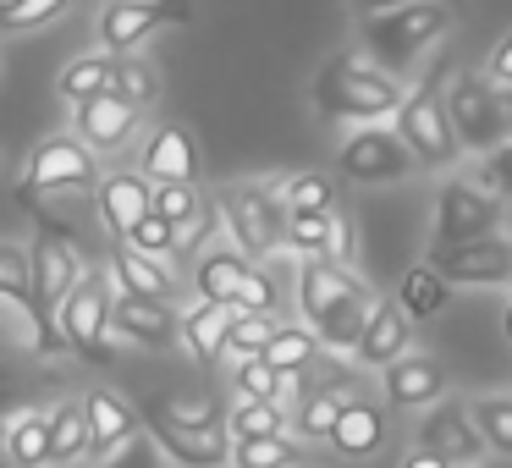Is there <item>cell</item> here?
<instances>
[{
  "label": "cell",
  "mask_w": 512,
  "mask_h": 468,
  "mask_svg": "<svg viewBox=\"0 0 512 468\" xmlns=\"http://www.w3.org/2000/svg\"><path fill=\"white\" fill-rule=\"evenodd\" d=\"M232 397H259V402H287V375L265 353L237 358L232 364Z\"/></svg>",
  "instance_id": "cell-35"
},
{
  "label": "cell",
  "mask_w": 512,
  "mask_h": 468,
  "mask_svg": "<svg viewBox=\"0 0 512 468\" xmlns=\"http://www.w3.org/2000/svg\"><path fill=\"white\" fill-rule=\"evenodd\" d=\"M138 127H144V105H138L133 94H122V89H105V94H94V100L72 105V133H78L94 155L127 149L138 138Z\"/></svg>",
  "instance_id": "cell-14"
},
{
  "label": "cell",
  "mask_w": 512,
  "mask_h": 468,
  "mask_svg": "<svg viewBox=\"0 0 512 468\" xmlns=\"http://www.w3.org/2000/svg\"><path fill=\"white\" fill-rule=\"evenodd\" d=\"M325 353V342L314 336V325L303 320V325H281L276 331V342L265 347V358L281 369V375H298V369H314V358Z\"/></svg>",
  "instance_id": "cell-34"
},
{
  "label": "cell",
  "mask_w": 512,
  "mask_h": 468,
  "mask_svg": "<svg viewBox=\"0 0 512 468\" xmlns=\"http://www.w3.org/2000/svg\"><path fill=\"white\" fill-rule=\"evenodd\" d=\"M298 314L314 325L325 353H353L364 336L375 298L342 259H303L298 265Z\"/></svg>",
  "instance_id": "cell-1"
},
{
  "label": "cell",
  "mask_w": 512,
  "mask_h": 468,
  "mask_svg": "<svg viewBox=\"0 0 512 468\" xmlns=\"http://www.w3.org/2000/svg\"><path fill=\"white\" fill-rule=\"evenodd\" d=\"M474 424L479 435H485V446L496 457H512V397L501 391V397H479L474 402Z\"/></svg>",
  "instance_id": "cell-41"
},
{
  "label": "cell",
  "mask_w": 512,
  "mask_h": 468,
  "mask_svg": "<svg viewBox=\"0 0 512 468\" xmlns=\"http://www.w3.org/2000/svg\"><path fill=\"white\" fill-rule=\"evenodd\" d=\"M138 171L149 182H199V144H193V133L177 122L155 127L144 155H138Z\"/></svg>",
  "instance_id": "cell-23"
},
{
  "label": "cell",
  "mask_w": 512,
  "mask_h": 468,
  "mask_svg": "<svg viewBox=\"0 0 512 468\" xmlns=\"http://www.w3.org/2000/svg\"><path fill=\"white\" fill-rule=\"evenodd\" d=\"M0 298H17L34 314V254L17 243H0Z\"/></svg>",
  "instance_id": "cell-40"
},
{
  "label": "cell",
  "mask_w": 512,
  "mask_h": 468,
  "mask_svg": "<svg viewBox=\"0 0 512 468\" xmlns=\"http://www.w3.org/2000/svg\"><path fill=\"white\" fill-rule=\"evenodd\" d=\"M215 232H226V221H221V204H215V199H204V210L193 215V221H182V254H193V259H199L204 248L215 243Z\"/></svg>",
  "instance_id": "cell-45"
},
{
  "label": "cell",
  "mask_w": 512,
  "mask_h": 468,
  "mask_svg": "<svg viewBox=\"0 0 512 468\" xmlns=\"http://www.w3.org/2000/svg\"><path fill=\"white\" fill-rule=\"evenodd\" d=\"M353 397V391H336V386H320V380H309V391L298 397V408H292V430L303 435V441H331L336 430V413H342V402Z\"/></svg>",
  "instance_id": "cell-29"
},
{
  "label": "cell",
  "mask_w": 512,
  "mask_h": 468,
  "mask_svg": "<svg viewBox=\"0 0 512 468\" xmlns=\"http://www.w3.org/2000/svg\"><path fill=\"white\" fill-rule=\"evenodd\" d=\"M397 468H452V463H446L441 452H430V446H419V441H413L408 452H402V463H397Z\"/></svg>",
  "instance_id": "cell-51"
},
{
  "label": "cell",
  "mask_w": 512,
  "mask_h": 468,
  "mask_svg": "<svg viewBox=\"0 0 512 468\" xmlns=\"http://www.w3.org/2000/svg\"><path fill=\"white\" fill-rule=\"evenodd\" d=\"M232 468H303V446L292 435H254L232 446Z\"/></svg>",
  "instance_id": "cell-36"
},
{
  "label": "cell",
  "mask_w": 512,
  "mask_h": 468,
  "mask_svg": "<svg viewBox=\"0 0 512 468\" xmlns=\"http://www.w3.org/2000/svg\"><path fill=\"white\" fill-rule=\"evenodd\" d=\"M391 127L408 138V149L419 155L424 171H452L457 166V149H463V144H457V127H452V111H446L441 78H424L419 89L397 105Z\"/></svg>",
  "instance_id": "cell-8"
},
{
  "label": "cell",
  "mask_w": 512,
  "mask_h": 468,
  "mask_svg": "<svg viewBox=\"0 0 512 468\" xmlns=\"http://www.w3.org/2000/svg\"><path fill=\"white\" fill-rule=\"evenodd\" d=\"M111 276H116V292H144V298H177V270L166 259L144 254L133 243H116L111 248Z\"/></svg>",
  "instance_id": "cell-25"
},
{
  "label": "cell",
  "mask_w": 512,
  "mask_h": 468,
  "mask_svg": "<svg viewBox=\"0 0 512 468\" xmlns=\"http://www.w3.org/2000/svg\"><path fill=\"white\" fill-rule=\"evenodd\" d=\"M122 83V56L116 50H100V56H78L67 72H61V100L78 105V100H94V94L116 89Z\"/></svg>",
  "instance_id": "cell-30"
},
{
  "label": "cell",
  "mask_w": 512,
  "mask_h": 468,
  "mask_svg": "<svg viewBox=\"0 0 512 468\" xmlns=\"http://www.w3.org/2000/svg\"><path fill=\"white\" fill-rule=\"evenodd\" d=\"M100 188V160L78 133H56L34 144L23 166V199H45V193H89Z\"/></svg>",
  "instance_id": "cell-11"
},
{
  "label": "cell",
  "mask_w": 512,
  "mask_h": 468,
  "mask_svg": "<svg viewBox=\"0 0 512 468\" xmlns=\"http://www.w3.org/2000/svg\"><path fill=\"white\" fill-rule=\"evenodd\" d=\"M72 0H0V28L6 34H28V28H45L67 12Z\"/></svg>",
  "instance_id": "cell-43"
},
{
  "label": "cell",
  "mask_w": 512,
  "mask_h": 468,
  "mask_svg": "<svg viewBox=\"0 0 512 468\" xmlns=\"http://www.w3.org/2000/svg\"><path fill=\"white\" fill-rule=\"evenodd\" d=\"M336 171L358 188H380V182H402L408 171H419V155L408 149V138L386 122H364L358 133L342 138L336 149Z\"/></svg>",
  "instance_id": "cell-10"
},
{
  "label": "cell",
  "mask_w": 512,
  "mask_h": 468,
  "mask_svg": "<svg viewBox=\"0 0 512 468\" xmlns=\"http://www.w3.org/2000/svg\"><path fill=\"white\" fill-rule=\"evenodd\" d=\"M116 336L133 347H177L182 342V314L171 309V298H144V292H116L111 314Z\"/></svg>",
  "instance_id": "cell-17"
},
{
  "label": "cell",
  "mask_w": 512,
  "mask_h": 468,
  "mask_svg": "<svg viewBox=\"0 0 512 468\" xmlns=\"http://www.w3.org/2000/svg\"><path fill=\"white\" fill-rule=\"evenodd\" d=\"M276 303H281V281H276V270H270V259H254V265H248V276L237 281V292H232V309L276 314Z\"/></svg>",
  "instance_id": "cell-39"
},
{
  "label": "cell",
  "mask_w": 512,
  "mask_h": 468,
  "mask_svg": "<svg viewBox=\"0 0 512 468\" xmlns=\"http://www.w3.org/2000/svg\"><path fill=\"white\" fill-rule=\"evenodd\" d=\"M144 424L177 468H232V419L215 402H182V397H149Z\"/></svg>",
  "instance_id": "cell-4"
},
{
  "label": "cell",
  "mask_w": 512,
  "mask_h": 468,
  "mask_svg": "<svg viewBox=\"0 0 512 468\" xmlns=\"http://www.w3.org/2000/svg\"><path fill=\"white\" fill-rule=\"evenodd\" d=\"M430 265L452 287H501V281H512V237L490 232V237H474V243H435Z\"/></svg>",
  "instance_id": "cell-13"
},
{
  "label": "cell",
  "mask_w": 512,
  "mask_h": 468,
  "mask_svg": "<svg viewBox=\"0 0 512 468\" xmlns=\"http://www.w3.org/2000/svg\"><path fill=\"white\" fill-rule=\"evenodd\" d=\"M122 243L144 248V254H155V259H171V254H182V226H177V221H166L160 210H149L144 221H138L133 232L122 237Z\"/></svg>",
  "instance_id": "cell-42"
},
{
  "label": "cell",
  "mask_w": 512,
  "mask_h": 468,
  "mask_svg": "<svg viewBox=\"0 0 512 468\" xmlns=\"http://www.w3.org/2000/svg\"><path fill=\"white\" fill-rule=\"evenodd\" d=\"M501 336L512 342V303H507V314H501Z\"/></svg>",
  "instance_id": "cell-53"
},
{
  "label": "cell",
  "mask_w": 512,
  "mask_h": 468,
  "mask_svg": "<svg viewBox=\"0 0 512 468\" xmlns=\"http://www.w3.org/2000/svg\"><path fill=\"white\" fill-rule=\"evenodd\" d=\"M100 468H166V446H160L155 435H149V441L138 435V441H127L116 457H105Z\"/></svg>",
  "instance_id": "cell-46"
},
{
  "label": "cell",
  "mask_w": 512,
  "mask_h": 468,
  "mask_svg": "<svg viewBox=\"0 0 512 468\" xmlns=\"http://www.w3.org/2000/svg\"><path fill=\"white\" fill-rule=\"evenodd\" d=\"M226 419H232V441L287 435L292 430V408H287V402H259V397H232V402H226Z\"/></svg>",
  "instance_id": "cell-32"
},
{
  "label": "cell",
  "mask_w": 512,
  "mask_h": 468,
  "mask_svg": "<svg viewBox=\"0 0 512 468\" xmlns=\"http://www.w3.org/2000/svg\"><path fill=\"white\" fill-rule=\"evenodd\" d=\"M215 204H221L226 237L248 259L281 254V243H287V199H281L276 182H232V188L215 193Z\"/></svg>",
  "instance_id": "cell-7"
},
{
  "label": "cell",
  "mask_w": 512,
  "mask_h": 468,
  "mask_svg": "<svg viewBox=\"0 0 512 468\" xmlns=\"http://www.w3.org/2000/svg\"><path fill=\"white\" fill-rule=\"evenodd\" d=\"M485 72H490V78L501 83V89H512V34L501 39L496 50H490V67H485Z\"/></svg>",
  "instance_id": "cell-50"
},
{
  "label": "cell",
  "mask_w": 512,
  "mask_h": 468,
  "mask_svg": "<svg viewBox=\"0 0 512 468\" xmlns=\"http://www.w3.org/2000/svg\"><path fill=\"white\" fill-rule=\"evenodd\" d=\"M116 314V276L105 270V276H83L78 287H72V298L61 303V331H67V347L83 358V364L105 369L111 364V325Z\"/></svg>",
  "instance_id": "cell-9"
},
{
  "label": "cell",
  "mask_w": 512,
  "mask_h": 468,
  "mask_svg": "<svg viewBox=\"0 0 512 468\" xmlns=\"http://www.w3.org/2000/svg\"><path fill=\"white\" fill-rule=\"evenodd\" d=\"M28 210H34V221H39V237L28 243V254H34V347H39V358H61V353H72L67 331H61V303H67L72 287L83 281V265H78L72 232H61V226L50 221L45 204L28 199Z\"/></svg>",
  "instance_id": "cell-3"
},
{
  "label": "cell",
  "mask_w": 512,
  "mask_h": 468,
  "mask_svg": "<svg viewBox=\"0 0 512 468\" xmlns=\"http://www.w3.org/2000/svg\"><path fill=\"white\" fill-rule=\"evenodd\" d=\"M479 182H485L490 193H501V199H512V138L501 149H490L485 166H479Z\"/></svg>",
  "instance_id": "cell-47"
},
{
  "label": "cell",
  "mask_w": 512,
  "mask_h": 468,
  "mask_svg": "<svg viewBox=\"0 0 512 468\" xmlns=\"http://www.w3.org/2000/svg\"><path fill=\"white\" fill-rule=\"evenodd\" d=\"M276 314H254V309H237L232 320V336H226V364H237V358H254L265 353L270 342H276Z\"/></svg>",
  "instance_id": "cell-37"
},
{
  "label": "cell",
  "mask_w": 512,
  "mask_h": 468,
  "mask_svg": "<svg viewBox=\"0 0 512 468\" xmlns=\"http://www.w3.org/2000/svg\"><path fill=\"white\" fill-rule=\"evenodd\" d=\"M6 457L17 468H50L56 446H50V408H23L6 424Z\"/></svg>",
  "instance_id": "cell-27"
},
{
  "label": "cell",
  "mask_w": 512,
  "mask_h": 468,
  "mask_svg": "<svg viewBox=\"0 0 512 468\" xmlns=\"http://www.w3.org/2000/svg\"><path fill=\"white\" fill-rule=\"evenodd\" d=\"M446 111H452L463 155L485 160L490 149H501L512 138V100L490 72H457V78L446 83Z\"/></svg>",
  "instance_id": "cell-6"
},
{
  "label": "cell",
  "mask_w": 512,
  "mask_h": 468,
  "mask_svg": "<svg viewBox=\"0 0 512 468\" xmlns=\"http://www.w3.org/2000/svg\"><path fill=\"white\" fill-rule=\"evenodd\" d=\"M402 353H413V314L402 309L397 298L375 303V314H369L364 336H358V347H353V364L358 369H386V364H397Z\"/></svg>",
  "instance_id": "cell-21"
},
{
  "label": "cell",
  "mask_w": 512,
  "mask_h": 468,
  "mask_svg": "<svg viewBox=\"0 0 512 468\" xmlns=\"http://www.w3.org/2000/svg\"><path fill=\"white\" fill-rule=\"evenodd\" d=\"M94 204H100L105 232L122 243V237L155 210V182H149L144 171H111V177H100V188H94Z\"/></svg>",
  "instance_id": "cell-20"
},
{
  "label": "cell",
  "mask_w": 512,
  "mask_h": 468,
  "mask_svg": "<svg viewBox=\"0 0 512 468\" xmlns=\"http://www.w3.org/2000/svg\"><path fill=\"white\" fill-rule=\"evenodd\" d=\"M116 89H122V94H133V100L144 105V111L160 100V78H155L149 67H138V61H127V56H122V83H116Z\"/></svg>",
  "instance_id": "cell-48"
},
{
  "label": "cell",
  "mask_w": 512,
  "mask_h": 468,
  "mask_svg": "<svg viewBox=\"0 0 512 468\" xmlns=\"http://www.w3.org/2000/svg\"><path fill=\"white\" fill-rule=\"evenodd\" d=\"M309 100L325 122H386V116H397V105L408 100V89H402L397 72L369 61L364 50H342V56H331L314 72Z\"/></svg>",
  "instance_id": "cell-2"
},
{
  "label": "cell",
  "mask_w": 512,
  "mask_h": 468,
  "mask_svg": "<svg viewBox=\"0 0 512 468\" xmlns=\"http://www.w3.org/2000/svg\"><path fill=\"white\" fill-rule=\"evenodd\" d=\"M331 259H342V265H353L358 259V226H353V215L342 210V226H336V254Z\"/></svg>",
  "instance_id": "cell-49"
},
{
  "label": "cell",
  "mask_w": 512,
  "mask_h": 468,
  "mask_svg": "<svg viewBox=\"0 0 512 468\" xmlns=\"http://www.w3.org/2000/svg\"><path fill=\"white\" fill-rule=\"evenodd\" d=\"M391 6H408V0H358V17H369V12H391ZM457 6V0H452Z\"/></svg>",
  "instance_id": "cell-52"
},
{
  "label": "cell",
  "mask_w": 512,
  "mask_h": 468,
  "mask_svg": "<svg viewBox=\"0 0 512 468\" xmlns=\"http://www.w3.org/2000/svg\"><path fill=\"white\" fill-rule=\"evenodd\" d=\"M50 446H56V468L89 457V408L83 402H56L50 408Z\"/></svg>",
  "instance_id": "cell-33"
},
{
  "label": "cell",
  "mask_w": 512,
  "mask_h": 468,
  "mask_svg": "<svg viewBox=\"0 0 512 468\" xmlns=\"http://www.w3.org/2000/svg\"><path fill=\"white\" fill-rule=\"evenodd\" d=\"M232 320H237L232 303L199 298L188 314H182V347H188V353L199 358L204 369H215V364L226 358V336H232Z\"/></svg>",
  "instance_id": "cell-24"
},
{
  "label": "cell",
  "mask_w": 512,
  "mask_h": 468,
  "mask_svg": "<svg viewBox=\"0 0 512 468\" xmlns=\"http://www.w3.org/2000/svg\"><path fill=\"white\" fill-rule=\"evenodd\" d=\"M452 468H479V463H452Z\"/></svg>",
  "instance_id": "cell-54"
},
{
  "label": "cell",
  "mask_w": 512,
  "mask_h": 468,
  "mask_svg": "<svg viewBox=\"0 0 512 468\" xmlns=\"http://www.w3.org/2000/svg\"><path fill=\"white\" fill-rule=\"evenodd\" d=\"M287 210H336V182L325 171H292V177H276Z\"/></svg>",
  "instance_id": "cell-38"
},
{
  "label": "cell",
  "mask_w": 512,
  "mask_h": 468,
  "mask_svg": "<svg viewBox=\"0 0 512 468\" xmlns=\"http://www.w3.org/2000/svg\"><path fill=\"white\" fill-rule=\"evenodd\" d=\"M419 446H430V452H441L446 463H479V457L490 452L485 435H479L474 424V408H463V402H435V408H424L419 419Z\"/></svg>",
  "instance_id": "cell-16"
},
{
  "label": "cell",
  "mask_w": 512,
  "mask_h": 468,
  "mask_svg": "<svg viewBox=\"0 0 512 468\" xmlns=\"http://www.w3.org/2000/svg\"><path fill=\"white\" fill-rule=\"evenodd\" d=\"M248 265H254V259H248L232 237H226V243H210L199 259H193V287H199L210 303H232V292H237V281L248 276Z\"/></svg>",
  "instance_id": "cell-26"
},
{
  "label": "cell",
  "mask_w": 512,
  "mask_h": 468,
  "mask_svg": "<svg viewBox=\"0 0 512 468\" xmlns=\"http://www.w3.org/2000/svg\"><path fill=\"white\" fill-rule=\"evenodd\" d=\"M380 391H386L391 408L424 413L446 397V369H441V358H430V353H402L397 364L380 369Z\"/></svg>",
  "instance_id": "cell-18"
},
{
  "label": "cell",
  "mask_w": 512,
  "mask_h": 468,
  "mask_svg": "<svg viewBox=\"0 0 512 468\" xmlns=\"http://www.w3.org/2000/svg\"><path fill=\"white\" fill-rule=\"evenodd\" d=\"M446 298H452V281H446L430 259H424V265H413L408 276L397 281V303L413 314V320H435V314L446 309Z\"/></svg>",
  "instance_id": "cell-31"
},
{
  "label": "cell",
  "mask_w": 512,
  "mask_h": 468,
  "mask_svg": "<svg viewBox=\"0 0 512 468\" xmlns=\"http://www.w3.org/2000/svg\"><path fill=\"white\" fill-rule=\"evenodd\" d=\"M342 210H287V248L298 259H331Z\"/></svg>",
  "instance_id": "cell-28"
},
{
  "label": "cell",
  "mask_w": 512,
  "mask_h": 468,
  "mask_svg": "<svg viewBox=\"0 0 512 468\" xmlns=\"http://www.w3.org/2000/svg\"><path fill=\"white\" fill-rule=\"evenodd\" d=\"M83 408H89V457L94 463L116 457L127 441L144 435V408H133L127 397H116V391H105V386H94L89 397H83Z\"/></svg>",
  "instance_id": "cell-19"
},
{
  "label": "cell",
  "mask_w": 512,
  "mask_h": 468,
  "mask_svg": "<svg viewBox=\"0 0 512 468\" xmlns=\"http://www.w3.org/2000/svg\"><path fill=\"white\" fill-rule=\"evenodd\" d=\"M452 23H457L452 0H408V6H391V12H369L358 23V45L386 72H408Z\"/></svg>",
  "instance_id": "cell-5"
},
{
  "label": "cell",
  "mask_w": 512,
  "mask_h": 468,
  "mask_svg": "<svg viewBox=\"0 0 512 468\" xmlns=\"http://www.w3.org/2000/svg\"><path fill=\"white\" fill-rule=\"evenodd\" d=\"M193 6L188 0H111L100 12V23H94V34H100L105 50H116V56H133L138 45H144L155 28H171V23H188Z\"/></svg>",
  "instance_id": "cell-15"
},
{
  "label": "cell",
  "mask_w": 512,
  "mask_h": 468,
  "mask_svg": "<svg viewBox=\"0 0 512 468\" xmlns=\"http://www.w3.org/2000/svg\"><path fill=\"white\" fill-rule=\"evenodd\" d=\"M155 210L166 215V221H193V215L204 210V193L199 182H155Z\"/></svg>",
  "instance_id": "cell-44"
},
{
  "label": "cell",
  "mask_w": 512,
  "mask_h": 468,
  "mask_svg": "<svg viewBox=\"0 0 512 468\" xmlns=\"http://www.w3.org/2000/svg\"><path fill=\"white\" fill-rule=\"evenodd\" d=\"M490 232H501V193L468 177H446L435 193V243H474Z\"/></svg>",
  "instance_id": "cell-12"
},
{
  "label": "cell",
  "mask_w": 512,
  "mask_h": 468,
  "mask_svg": "<svg viewBox=\"0 0 512 468\" xmlns=\"http://www.w3.org/2000/svg\"><path fill=\"white\" fill-rule=\"evenodd\" d=\"M386 408L391 402H369V397H347L342 402V413H336V430H331V452L336 457H375L380 446H386V435H391V419H386Z\"/></svg>",
  "instance_id": "cell-22"
}]
</instances>
